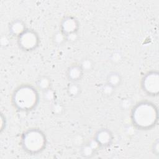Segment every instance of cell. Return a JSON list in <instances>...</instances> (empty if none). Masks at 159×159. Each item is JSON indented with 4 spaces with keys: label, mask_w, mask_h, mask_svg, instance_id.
<instances>
[{
    "label": "cell",
    "mask_w": 159,
    "mask_h": 159,
    "mask_svg": "<svg viewBox=\"0 0 159 159\" xmlns=\"http://www.w3.org/2000/svg\"><path fill=\"white\" fill-rule=\"evenodd\" d=\"M130 120L134 127L138 130H151L158 124V108L151 101H140L132 107L130 111Z\"/></svg>",
    "instance_id": "6da1fadb"
},
{
    "label": "cell",
    "mask_w": 159,
    "mask_h": 159,
    "mask_svg": "<svg viewBox=\"0 0 159 159\" xmlns=\"http://www.w3.org/2000/svg\"><path fill=\"white\" fill-rule=\"evenodd\" d=\"M40 100L37 88L30 84L18 86L12 93L11 104L19 112H30L35 109Z\"/></svg>",
    "instance_id": "7a4b0ae2"
},
{
    "label": "cell",
    "mask_w": 159,
    "mask_h": 159,
    "mask_svg": "<svg viewBox=\"0 0 159 159\" xmlns=\"http://www.w3.org/2000/svg\"><path fill=\"white\" fill-rule=\"evenodd\" d=\"M47 143L45 134L39 128H30L21 135L20 145L22 150L29 155H37L46 148Z\"/></svg>",
    "instance_id": "3957f363"
},
{
    "label": "cell",
    "mask_w": 159,
    "mask_h": 159,
    "mask_svg": "<svg viewBox=\"0 0 159 159\" xmlns=\"http://www.w3.org/2000/svg\"><path fill=\"white\" fill-rule=\"evenodd\" d=\"M140 87L143 93L150 97L158 96L159 93V73L157 70L147 72L142 78Z\"/></svg>",
    "instance_id": "277c9868"
},
{
    "label": "cell",
    "mask_w": 159,
    "mask_h": 159,
    "mask_svg": "<svg viewBox=\"0 0 159 159\" xmlns=\"http://www.w3.org/2000/svg\"><path fill=\"white\" fill-rule=\"evenodd\" d=\"M40 42L39 34L35 30L31 29H27L24 33L17 38L19 48L24 52L35 50L39 46Z\"/></svg>",
    "instance_id": "5b68a950"
},
{
    "label": "cell",
    "mask_w": 159,
    "mask_h": 159,
    "mask_svg": "<svg viewBox=\"0 0 159 159\" xmlns=\"http://www.w3.org/2000/svg\"><path fill=\"white\" fill-rule=\"evenodd\" d=\"M80 22L76 17L72 15H66L61 20L60 30L65 35L78 32Z\"/></svg>",
    "instance_id": "8992f818"
},
{
    "label": "cell",
    "mask_w": 159,
    "mask_h": 159,
    "mask_svg": "<svg viewBox=\"0 0 159 159\" xmlns=\"http://www.w3.org/2000/svg\"><path fill=\"white\" fill-rule=\"evenodd\" d=\"M93 138L98 142L101 148L109 147L113 142L114 135L112 132L108 129L101 128L98 129L94 134Z\"/></svg>",
    "instance_id": "52a82bcc"
},
{
    "label": "cell",
    "mask_w": 159,
    "mask_h": 159,
    "mask_svg": "<svg viewBox=\"0 0 159 159\" xmlns=\"http://www.w3.org/2000/svg\"><path fill=\"white\" fill-rule=\"evenodd\" d=\"M84 74L80 63H73L70 65L66 71V77L70 82H78Z\"/></svg>",
    "instance_id": "ba28073f"
},
{
    "label": "cell",
    "mask_w": 159,
    "mask_h": 159,
    "mask_svg": "<svg viewBox=\"0 0 159 159\" xmlns=\"http://www.w3.org/2000/svg\"><path fill=\"white\" fill-rule=\"evenodd\" d=\"M100 148V146L93 137L82 145L80 153L83 157L91 158L93 157Z\"/></svg>",
    "instance_id": "9c48e42d"
},
{
    "label": "cell",
    "mask_w": 159,
    "mask_h": 159,
    "mask_svg": "<svg viewBox=\"0 0 159 159\" xmlns=\"http://www.w3.org/2000/svg\"><path fill=\"white\" fill-rule=\"evenodd\" d=\"M27 27L25 22L20 19H16L12 20L8 25V30L9 34L17 38L22 33L27 30Z\"/></svg>",
    "instance_id": "30bf717a"
},
{
    "label": "cell",
    "mask_w": 159,
    "mask_h": 159,
    "mask_svg": "<svg viewBox=\"0 0 159 159\" xmlns=\"http://www.w3.org/2000/svg\"><path fill=\"white\" fill-rule=\"evenodd\" d=\"M122 82V77L118 71H111L106 76V83L114 88H118Z\"/></svg>",
    "instance_id": "8fae6325"
},
{
    "label": "cell",
    "mask_w": 159,
    "mask_h": 159,
    "mask_svg": "<svg viewBox=\"0 0 159 159\" xmlns=\"http://www.w3.org/2000/svg\"><path fill=\"white\" fill-rule=\"evenodd\" d=\"M35 87L42 92L52 88V80L47 75L39 76L35 81Z\"/></svg>",
    "instance_id": "7c38bea8"
},
{
    "label": "cell",
    "mask_w": 159,
    "mask_h": 159,
    "mask_svg": "<svg viewBox=\"0 0 159 159\" xmlns=\"http://www.w3.org/2000/svg\"><path fill=\"white\" fill-rule=\"evenodd\" d=\"M66 93L69 97L76 98L81 93V87L78 82H70L66 87Z\"/></svg>",
    "instance_id": "4fadbf2b"
},
{
    "label": "cell",
    "mask_w": 159,
    "mask_h": 159,
    "mask_svg": "<svg viewBox=\"0 0 159 159\" xmlns=\"http://www.w3.org/2000/svg\"><path fill=\"white\" fill-rule=\"evenodd\" d=\"M52 42L55 45L60 46L66 42V35L60 30L56 31L52 35Z\"/></svg>",
    "instance_id": "5bb4252c"
},
{
    "label": "cell",
    "mask_w": 159,
    "mask_h": 159,
    "mask_svg": "<svg viewBox=\"0 0 159 159\" xmlns=\"http://www.w3.org/2000/svg\"><path fill=\"white\" fill-rule=\"evenodd\" d=\"M50 110L53 115L59 116L63 114V113L64 112L65 107L62 103L59 101H55L52 103Z\"/></svg>",
    "instance_id": "9a60e30c"
},
{
    "label": "cell",
    "mask_w": 159,
    "mask_h": 159,
    "mask_svg": "<svg viewBox=\"0 0 159 159\" xmlns=\"http://www.w3.org/2000/svg\"><path fill=\"white\" fill-rule=\"evenodd\" d=\"M42 96L43 99L48 102H53L55 101L57 98V94L55 93V91L52 89V88H50L44 91H42Z\"/></svg>",
    "instance_id": "2e32d148"
},
{
    "label": "cell",
    "mask_w": 159,
    "mask_h": 159,
    "mask_svg": "<svg viewBox=\"0 0 159 159\" xmlns=\"http://www.w3.org/2000/svg\"><path fill=\"white\" fill-rule=\"evenodd\" d=\"M79 63L84 73L91 71L93 69L94 65L93 61L89 58H83Z\"/></svg>",
    "instance_id": "e0dca14e"
},
{
    "label": "cell",
    "mask_w": 159,
    "mask_h": 159,
    "mask_svg": "<svg viewBox=\"0 0 159 159\" xmlns=\"http://www.w3.org/2000/svg\"><path fill=\"white\" fill-rule=\"evenodd\" d=\"M115 88L110 86L109 84H107L106 83L102 85V86L101 88V92L102 95H104L106 97H110L111 96L114 91H115Z\"/></svg>",
    "instance_id": "ac0fdd59"
},
{
    "label": "cell",
    "mask_w": 159,
    "mask_h": 159,
    "mask_svg": "<svg viewBox=\"0 0 159 159\" xmlns=\"http://www.w3.org/2000/svg\"><path fill=\"white\" fill-rule=\"evenodd\" d=\"M78 39H79L78 32H73V33H71L68 35H66V42H68L70 43H73L76 42L78 40Z\"/></svg>",
    "instance_id": "d6986e66"
},
{
    "label": "cell",
    "mask_w": 159,
    "mask_h": 159,
    "mask_svg": "<svg viewBox=\"0 0 159 159\" xmlns=\"http://www.w3.org/2000/svg\"><path fill=\"white\" fill-rule=\"evenodd\" d=\"M152 152L154 155L158 156V155H159V140H158V139H157L153 143V144L152 145Z\"/></svg>",
    "instance_id": "ffe728a7"
},
{
    "label": "cell",
    "mask_w": 159,
    "mask_h": 159,
    "mask_svg": "<svg viewBox=\"0 0 159 159\" xmlns=\"http://www.w3.org/2000/svg\"><path fill=\"white\" fill-rule=\"evenodd\" d=\"M6 124H7V121H6V117L3 115L2 113H1V129H0L1 132H2V131L6 128Z\"/></svg>",
    "instance_id": "44dd1931"
},
{
    "label": "cell",
    "mask_w": 159,
    "mask_h": 159,
    "mask_svg": "<svg viewBox=\"0 0 159 159\" xmlns=\"http://www.w3.org/2000/svg\"><path fill=\"white\" fill-rule=\"evenodd\" d=\"M120 57H121V55L119 54V53H114L112 55V60H111L115 62L116 59H117L116 60V62H119L120 60V59H121Z\"/></svg>",
    "instance_id": "7402d4cb"
}]
</instances>
